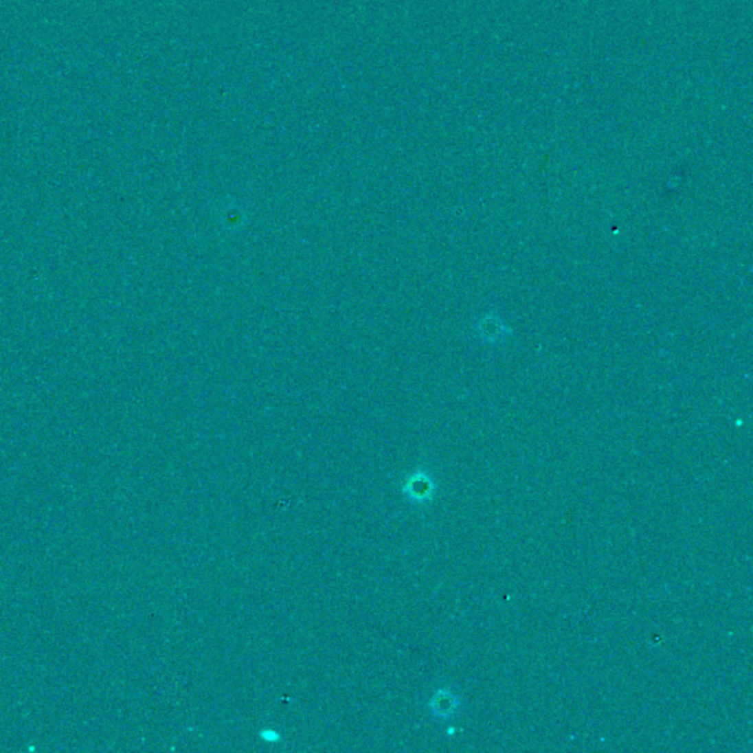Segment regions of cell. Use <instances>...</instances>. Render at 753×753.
<instances>
[{"mask_svg": "<svg viewBox=\"0 0 753 753\" xmlns=\"http://www.w3.org/2000/svg\"><path fill=\"white\" fill-rule=\"evenodd\" d=\"M430 708L436 717L447 719L455 714V710L458 708V700L451 692H447V690H440V692L433 697Z\"/></svg>", "mask_w": 753, "mask_h": 753, "instance_id": "obj_2", "label": "cell"}, {"mask_svg": "<svg viewBox=\"0 0 753 753\" xmlns=\"http://www.w3.org/2000/svg\"><path fill=\"white\" fill-rule=\"evenodd\" d=\"M403 491L411 500L420 502V504H423V502H427V500H430L433 497L434 483H433V480L428 477L427 474L416 473L409 480H407V483H406Z\"/></svg>", "mask_w": 753, "mask_h": 753, "instance_id": "obj_1", "label": "cell"}, {"mask_svg": "<svg viewBox=\"0 0 753 753\" xmlns=\"http://www.w3.org/2000/svg\"><path fill=\"white\" fill-rule=\"evenodd\" d=\"M260 736H262L267 741H271V743H273V741H277V740L280 739V736H278L277 733H274V731H271V730L262 731V733H260Z\"/></svg>", "mask_w": 753, "mask_h": 753, "instance_id": "obj_3", "label": "cell"}]
</instances>
